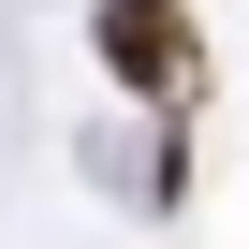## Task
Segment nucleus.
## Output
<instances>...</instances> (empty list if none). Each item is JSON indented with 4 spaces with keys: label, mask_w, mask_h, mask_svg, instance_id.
I'll use <instances>...</instances> for the list:
<instances>
[{
    "label": "nucleus",
    "mask_w": 249,
    "mask_h": 249,
    "mask_svg": "<svg viewBox=\"0 0 249 249\" xmlns=\"http://www.w3.org/2000/svg\"><path fill=\"white\" fill-rule=\"evenodd\" d=\"M88 59L132 103H161V117L205 103V15H191V0H88Z\"/></svg>",
    "instance_id": "f257e3e1"
}]
</instances>
